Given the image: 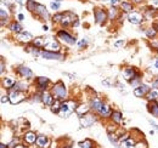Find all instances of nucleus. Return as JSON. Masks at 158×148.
Returning a JSON list of instances; mask_svg holds the SVG:
<instances>
[{"mask_svg":"<svg viewBox=\"0 0 158 148\" xmlns=\"http://www.w3.org/2000/svg\"><path fill=\"white\" fill-rule=\"evenodd\" d=\"M118 2H119V0H111V5H112V6H116Z\"/></svg>","mask_w":158,"mask_h":148,"instance_id":"43","label":"nucleus"},{"mask_svg":"<svg viewBox=\"0 0 158 148\" xmlns=\"http://www.w3.org/2000/svg\"><path fill=\"white\" fill-rule=\"evenodd\" d=\"M138 75H139V73H136V71H135L134 68H131V67H128V68H125V69L123 71V76H124V79L128 80V81H131V80L135 79Z\"/></svg>","mask_w":158,"mask_h":148,"instance_id":"8","label":"nucleus"},{"mask_svg":"<svg viewBox=\"0 0 158 148\" xmlns=\"http://www.w3.org/2000/svg\"><path fill=\"white\" fill-rule=\"evenodd\" d=\"M26 5H27V9L31 10V11H35V9H37V4H35V1H33V0H28Z\"/></svg>","mask_w":158,"mask_h":148,"instance_id":"33","label":"nucleus"},{"mask_svg":"<svg viewBox=\"0 0 158 148\" xmlns=\"http://www.w3.org/2000/svg\"><path fill=\"white\" fill-rule=\"evenodd\" d=\"M156 34H157V31H156L155 28H148V29H146V35L148 38H155Z\"/></svg>","mask_w":158,"mask_h":148,"instance_id":"34","label":"nucleus"},{"mask_svg":"<svg viewBox=\"0 0 158 148\" xmlns=\"http://www.w3.org/2000/svg\"><path fill=\"white\" fill-rule=\"evenodd\" d=\"M95 121H96V118H95L94 115L86 114V115H84V117H80V125H81L83 128H89V126H91Z\"/></svg>","mask_w":158,"mask_h":148,"instance_id":"6","label":"nucleus"},{"mask_svg":"<svg viewBox=\"0 0 158 148\" xmlns=\"http://www.w3.org/2000/svg\"><path fill=\"white\" fill-rule=\"evenodd\" d=\"M85 45H86V39H81L78 44L79 47H83V46H85Z\"/></svg>","mask_w":158,"mask_h":148,"instance_id":"39","label":"nucleus"},{"mask_svg":"<svg viewBox=\"0 0 158 148\" xmlns=\"http://www.w3.org/2000/svg\"><path fill=\"white\" fill-rule=\"evenodd\" d=\"M43 31H44V32H46V31H49V27L44 24V26H43Z\"/></svg>","mask_w":158,"mask_h":148,"instance_id":"44","label":"nucleus"},{"mask_svg":"<svg viewBox=\"0 0 158 148\" xmlns=\"http://www.w3.org/2000/svg\"><path fill=\"white\" fill-rule=\"evenodd\" d=\"M35 14H37V15H39L40 17H41V18H44V19L49 18V14H48V11H46L45 6H43V5H39V4H37Z\"/></svg>","mask_w":158,"mask_h":148,"instance_id":"16","label":"nucleus"},{"mask_svg":"<svg viewBox=\"0 0 158 148\" xmlns=\"http://www.w3.org/2000/svg\"><path fill=\"white\" fill-rule=\"evenodd\" d=\"M116 16H117V10H116L114 6H113V7L110 10V19H113Z\"/></svg>","mask_w":158,"mask_h":148,"instance_id":"36","label":"nucleus"},{"mask_svg":"<svg viewBox=\"0 0 158 148\" xmlns=\"http://www.w3.org/2000/svg\"><path fill=\"white\" fill-rule=\"evenodd\" d=\"M111 119L113 120V123H116V124H119L120 121H122V113L118 111H114L111 113Z\"/></svg>","mask_w":158,"mask_h":148,"instance_id":"23","label":"nucleus"},{"mask_svg":"<svg viewBox=\"0 0 158 148\" xmlns=\"http://www.w3.org/2000/svg\"><path fill=\"white\" fill-rule=\"evenodd\" d=\"M48 43H49V39H48V38L39 37V38L33 39V44H34L37 47H45V45H46Z\"/></svg>","mask_w":158,"mask_h":148,"instance_id":"19","label":"nucleus"},{"mask_svg":"<svg viewBox=\"0 0 158 148\" xmlns=\"http://www.w3.org/2000/svg\"><path fill=\"white\" fill-rule=\"evenodd\" d=\"M27 86H28V85H27L26 83H16L12 88H14V90H17V91H24V90L28 89Z\"/></svg>","mask_w":158,"mask_h":148,"instance_id":"28","label":"nucleus"},{"mask_svg":"<svg viewBox=\"0 0 158 148\" xmlns=\"http://www.w3.org/2000/svg\"><path fill=\"white\" fill-rule=\"evenodd\" d=\"M106 18H107V15L103 10H100V9L95 10V19H96L98 23H103L106 21Z\"/></svg>","mask_w":158,"mask_h":148,"instance_id":"18","label":"nucleus"},{"mask_svg":"<svg viewBox=\"0 0 158 148\" xmlns=\"http://www.w3.org/2000/svg\"><path fill=\"white\" fill-rule=\"evenodd\" d=\"M93 146H94V143H93L91 140H84L83 142L79 143V147L80 148H93Z\"/></svg>","mask_w":158,"mask_h":148,"instance_id":"30","label":"nucleus"},{"mask_svg":"<svg viewBox=\"0 0 158 148\" xmlns=\"http://www.w3.org/2000/svg\"><path fill=\"white\" fill-rule=\"evenodd\" d=\"M148 92H150V88L147 85H145V84L139 85L138 88H135V90H134V93H135L136 97H143L146 93Z\"/></svg>","mask_w":158,"mask_h":148,"instance_id":"10","label":"nucleus"},{"mask_svg":"<svg viewBox=\"0 0 158 148\" xmlns=\"http://www.w3.org/2000/svg\"><path fill=\"white\" fill-rule=\"evenodd\" d=\"M17 40L21 41V43H31V41H33V37H32V34L31 33H28V32H21L20 34L17 35Z\"/></svg>","mask_w":158,"mask_h":148,"instance_id":"14","label":"nucleus"},{"mask_svg":"<svg viewBox=\"0 0 158 148\" xmlns=\"http://www.w3.org/2000/svg\"><path fill=\"white\" fill-rule=\"evenodd\" d=\"M0 148H6V147H5V145H4V143H1V146H0Z\"/></svg>","mask_w":158,"mask_h":148,"instance_id":"48","label":"nucleus"},{"mask_svg":"<svg viewBox=\"0 0 158 148\" xmlns=\"http://www.w3.org/2000/svg\"><path fill=\"white\" fill-rule=\"evenodd\" d=\"M128 19H129V22L133 23V24H140L143 18H142L141 14H139V12H130L129 16H128Z\"/></svg>","mask_w":158,"mask_h":148,"instance_id":"13","label":"nucleus"},{"mask_svg":"<svg viewBox=\"0 0 158 148\" xmlns=\"http://www.w3.org/2000/svg\"><path fill=\"white\" fill-rule=\"evenodd\" d=\"M10 29H11L12 32H16V33H21V32H22V27H21L20 23H17V22H14V23L10 26Z\"/></svg>","mask_w":158,"mask_h":148,"instance_id":"31","label":"nucleus"},{"mask_svg":"<svg viewBox=\"0 0 158 148\" xmlns=\"http://www.w3.org/2000/svg\"><path fill=\"white\" fill-rule=\"evenodd\" d=\"M37 146L39 148H48L50 146V140L46 137V136H44V135H40L38 136V138H37Z\"/></svg>","mask_w":158,"mask_h":148,"instance_id":"12","label":"nucleus"},{"mask_svg":"<svg viewBox=\"0 0 158 148\" xmlns=\"http://www.w3.org/2000/svg\"><path fill=\"white\" fill-rule=\"evenodd\" d=\"M60 109H61V102L59 101V98H56L55 102L51 105V111L54 113H59Z\"/></svg>","mask_w":158,"mask_h":148,"instance_id":"29","label":"nucleus"},{"mask_svg":"<svg viewBox=\"0 0 158 148\" xmlns=\"http://www.w3.org/2000/svg\"><path fill=\"white\" fill-rule=\"evenodd\" d=\"M4 68H5V66H4V61L1 60V73L4 72Z\"/></svg>","mask_w":158,"mask_h":148,"instance_id":"45","label":"nucleus"},{"mask_svg":"<svg viewBox=\"0 0 158 148\" xmlns=\"http://www.w3.org/2000/svg\"><path fill=\"white\" fill-rule=\"evenodd\" d=\"M17 73L20 74L22 78H26V79H29V78L33 76V72L28 67H26V66H20L17 68Z\"/></svg>","mask_w":158,"mask_h":148,"instance_id":"9","label":"nucleus"},{"mask_svg":"<svg viewBox=\"0 0 158 148\" xmlns=\"http://www.w3.org/2000/svg\"><path fill=\"white\" fill-rule=\"evenodd\" d=\"M74 109H77V105L73 101H67V102H62L61 103V109H60L59 113L61 117H67Z\"/></svg>","mask_w":158,"mask_h":148,"instance_id":"1","label":"nucleus"},{"mask_svg":"<svg viewBox=\"0 0 158 148\" xmlns=\"http://www.w3.org/2000/svg\"><path fill=\"white\" fill-rule=\"evenodd\" d=\"M41 102L45 103V105H48V106H51V105L54 103V97H52V95L50 92H48V91L43 92L41 93Z\"/></svg>","mask_w":158,"mask_h":148,"instance_id":"15","label":"nucleus"},{"mask_svg":"<svg viewBox=\"0 0 158 148\" xmlns=\"http://www.w3.org/2000/svg\"><path fill=\"white\" fill-rule=\"evenodd\" d=\"M102 105H103V103H102V102L100 101L99 98L94 97V98L91 100V105H90V106H91V108H93V109H94L95 112H99L100 108L102 107Z\"/></svg>","mask_w":158,"mask_h":148,"instance_id":"22","label":"nucleus"},{"mask_svg":"<svg viewBox=\"0 0 158 148\" xmlns=\"http://www.w3.org/2000/svg\"><path fill=\"white\" fill-rule=\"evenodd\" d=\"M23 138H24V142H26V143H28V145H33V143L37 142L38 136H37L34 132H27V134L24 135Z\"/></svg>","mask_w":158,"mask_h":148,"instance_id":"17","label":"nucleus"},{"mask_svg":"<svg viewBox=\"0 0 158 148\" xmlns=\"http://www.w3.org/2000/svg\"><path fill=\"white\" fill-rule=\"evenodd\" d=\"M98 113H99L101 117H107L108 114H111V112H110V107H108L107 105H105V103H103V105H102V107L100 108V111L98 112Z\"/></svg>","mask_w":158,"mask_h":148,"instance_id":"27","label":"nucleus"},{"mask_svg":"<svg viewBox=\"0 0 158 148\" xmlns=\"http://www.w3.org/2000/svg\"><path fill=\"white\" fill-rule=\"evenodd\" d=\"M61 23L63 26H68V24H78V21H77V17L76 15L71 14V12H66V14H62V19H61Z\"/></svg>","mask_w":158,"mask_h":148,"instance_id":"5","label":"nucleus"},{"mask_svg":"<svg viewBox=\"0 0 158 148\" xmlns=\"http://www.w3.org/2000/svg\"><path fill=\"white\" fill-rule=\"evenodd\" d=\"M57 37L59 39H61L62 41H64L66 44H68V45H73V44H76V41H77V39L74 37H72L68 32H66L64 29H61L57 32Z\"/></svg>","mask_w":158,"mask_h":148,"instance_id":"3","label":"nucleus"},{"mask_svg":"<svg viewBox=\"0 0 158 148\" xmlns=\"http://www.w3.org/2000/svg\"><path fill=\"white\" fill-rule=\"evenodd\" d=\"M52 93H54V96H56V98H59V100L64 98V97L67 96V90H66L64 84L61 83V81H59L57 84H55V86L52 88Z\"/></svg>","mask_w":158,"mask_h":148,"instance_id":"2","label":"nucleus"},{"mask_svg":"<svg viewBox=\"0 0 158 148\" xmlns=\"http://www.w3.org/2000/svg\"><path fill=\"white\" fill-rule=\"evenodd\" d=\"M17 19H19V22H22V21L24 19V15H23V14H19V15H17Z\"/></svg>","mask_w":158,"mask_h":148,"instance_id":"42","label":"nucleus"},{"mask_svg":"<svg viewBox=\"0 0 158 148\" xmlns=\"http://www.w3.org/2000/svg\"><path fill=\"white\" fill-rule=\"evenodd\" d=\"M37 84H38L39 89L45 90V89H46V85L49 84V79H48V78H45V76H39V78L37 79Z\"/></svg>","mask_w":158,"mask_h":148,"instance_id":"20","label":"nucleus"},{"mask_svg":"<svg viewBox=\"0 0 158 148\" xmlns=\"http://www.w3.org/2000/svg\"><path fill=\"white\" fill-rule=\"evenodd\" d=\"M16 2H17V4H20V5L23 4V2H22V0H16Z\"/></svg>","mask_w":158,"mask_h":148,"instance_id":"46","label":"nucleus"},{"mask_svg":"<svg viewBox=\"0 0 158 148\" xmlns=\"http://www.w3.org/2000/svg\"><path fill=\"white\" fill-rule=\"evenodd\" d=\"M60 2H61V0H52V1L50 2V7H51L52 10H59Z\"/></svg>","mask_w":158,"mask_h":148,"instance_id":"35","label":"nucleus"},{"mask_svg":"<svg viewBox=\"0 0 158 148\" xmlns=\"http://www.w3.org/2000/svg\"><path fill=\"white\" fill-rule=\"evenodd\" d=\"M100 1H106V0H100Z\"/></svg>","mask_w":158,"mask_h":148,"instance_id":"49","label":"nucleus"},{"mask_svg":"<svg viewBox=\"0 0 158 148\" xmlns=\"http://www.w3.org/2000/svg\"><path fill=\"white\" fill-rule=\"evenodd\" d=\"M148 111H150V113L155 118H158V103H156L155 101H152V103L148 105Z\"/></svg>","mask_w":158,"mask_h":148,"instance_id":"21","label":"nucleus"},{"mask_svg":"<svg viewBox=\"0 0 158 148\" xmlns=\"http://www.w3.org/2000/svg\"><path fill=\"white\" fill-rule=\"evenodd\" d=\"M120 6H122L123 11H125V12H131V10H133V5L128 4V2H122Z\"/></svg>","mask_w":158,"mask_h":148,"instance_id":"32","label":"nucleus"},{"mask_svg":"<svg viewBox=\"0 0 158 148\" xmlns=\"http://www.w3.org/2000/svg\"><path fill=\"white\" fill-rule=\"evenodd\" d=\"M9 97H10V103H11V105H17V103L22 102V101L26 98V95L22 92V91L14 90V91L10 92Z\"/></svg>","mask_w":158,"mask_h":148,"instance_id":"4","label":"nucleus"},{"mask_svg":"<svg viewBox=\"0 0 158 148\" xmlns=\"http://www.w3.org/2000/svg\"><path fill=\"white\" fill-rule=\"evenodd\" d=\"M15 148H26L24 146H21V145H19V146H16Z\"/></svg>","mask_w":158,"mask_h":148,"instance_id":"47","label":"nucleus"},{"mask_svg":"<svg viewBox=\"0 0 158 148\" xmlns=\"http://www.w3.org/2000/svg\"><path fill=\"white\" fill-rule=\"evenodd\" d=\"M0 14H1V23H4V21L7 18V16H9V15H7V12H5V10H4V9H1V10H0Z\"/></svg>","mask_w":158,"mask_h":148,"instance_id":"37","label":"nucleus"},{"mask_svg":"<svg viewBox=\"0 0 158 148\" xmlns=\"http://www.w3.org/2000/svg\"><path fill=\"white\" fill-rule=\"evenodd\" d=\"M147 100L148 101H156L158 100V89H152L147 93Z\"/></svg>","mask_w":158,"mask_h":148,"instance_id":"26","label":"nucleus"},{"mask_svg":"<svg viewBox=\"0 0 158 148\" xmlns=\"http://www.w3.org/2000/svg\"><path fill=\"white\" fill-rule=\"evenodd\" d=\"M9 101H10V97H9V96H5V95H2V96H1V103H2V105L7 103Z\"/></svg>","mask_w":158,"mask_h":148,"instance_id":"38","label":"nucleus"},{"mask_svg":"<svg viewBox=\"0 0 158 148\" xmlns=\"http://www.w3.org/2000/svg\"><path fill=\"white\" fill-rule=\"evenodd\" d=\"M61 46L56 40H49V43L45 45V50L48 51H52V52H59Z\"/></svg>","mask_w":158,"mask_h":148,"instance_id":"11","label":"nucleus"},{"mask_svg":"<svg viewBox=\"0 0 158 148\" xmlns=\"http://www.w3.org/2000/svg\"><path fill=\"white\" fill-rule=\"evenodd\" d=\"M122 45H124V40H117V41L114 43V46H116V47H119V46H122Z\"/></svg>","mask_w":158,"mask_h":148,"instance_id":"40","label":"nucleus"},{"mask_svg":"<svg viewBox=\"0 0 158 148\" xmlns=\"http://www.w3.org/2000/svg\"><path fill=\"white\" fill-rule=\"evenodd\" d=\"M40 56L45 60H62L63 56L59 54V52H52V51H48V50H44L40 52Z\"/></svg>","mask_w":158,"mask_h":148,"instance_id":"7","label":"nucleus"},{"mask_svg":"<svg viewBox=\"0 0 158 148\" xmlns=\"http://www.w3.org/2000/svg\"><path fill=\"white\" fill-rule=\"evenodd\" d=\"M2 84H4V86H5V88H12V86L16 84V80H15L14 78L9 76V78H5V79H4Z\"/></svg>","mask_w":158,"mask_h":148,"instance_id":"25","label":"nucleus"},{"mask_svg":"<svg viewBox=\"0 0 158 148\" xmlns=\"http://www.w3.org/2000/svg\"><path fill=\"white\" fill-rule=\"evenodd\" d=\"M89 109H90L89 106H86V105H80V106L77 107L76 112H77L78 115H83V114H86V113L89 112Z\"/></svg>","mask_w":158,"mask_h":148,"instance_id":"24","label":"nucleus"},{"mask_svg":"<svg viewBox=\"0 0 158 148\" xmlns=\"http://www.w3.org/2000/svg\"><path fill=\"white\" fill-rule=\"evenodd\" d=\"M152 67H153L156 71H158V58H156V60L153 61V63H152Z\"/></svg>","mask_w":158,"mask_h":148,"instance_id":"41","label":"nucleus"}]
</instances>
